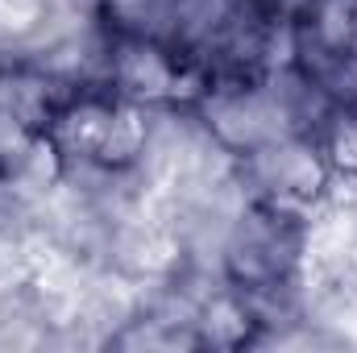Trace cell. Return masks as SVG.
Returning a JSON list of instances; mask_svg holds the SVG:
<instances>
[{
	"mask_svg": "<svg viewBox=\"0 0 357 353\" xmlns=\"http://www.w3.org/2000/svg\"><path fill=\"white\" fill-rule=\"evenodd\" d=\"M245 163H250V175L258 183L262 200L270 208H282V212L320 200L328 179H333L320 142L307 137V133H287V137L270 142L262 150H254Z\"/></svg>",
	"mask_w": 357,
	"mask_h": 353,
	"instance_id": "obj_1",
	"label": "cell"
},
{
	"mask_svg": "<svg viewBox=\"0 0 357 353\" xmlns=\"http://www.w3.org/2000/svg\"><path fill=\"white\" fill-rule=\"evenodd\" d=\"M320 150H324V163L333 175L357 179V108L345 104H333L328 112V125L320 129Z\"/></svg>",
	"mask_w": 357,
	"mask_h": 353,
	"instance_id": "obj_2",
	"label": "cell"
},
{
	"mask_svg": "<svg viewBox=\"0 0 357 353\" xmlns=\"http://www.w3.org/2000/svg\"><path fill=\"white\" fill-rule=\"evenodd\" d=\"M4 179H8V175H4V167H0V191H4Z\"/></svg>",
	"mask_w": 357,
	"mask_h": 353,
	"instance_id": "obj_3",
	"label": "cell"
}]
</instances>
